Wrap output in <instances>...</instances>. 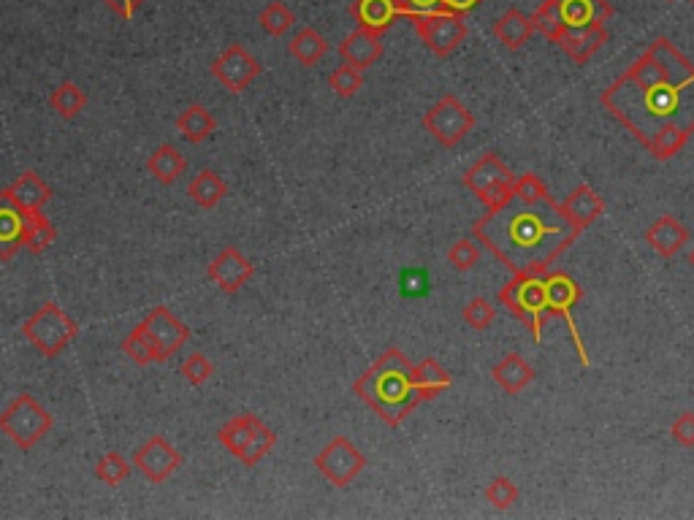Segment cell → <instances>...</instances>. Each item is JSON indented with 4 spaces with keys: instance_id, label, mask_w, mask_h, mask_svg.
<instances>
[{
    "instance_id": "1",
    "label": "cell",
    "mask_w": 694,
    "mask_h": 520,
    "mask_svg": "<svg viewBox=\"0 0 694 520\" xmlns=\"http://www.w3.org/2000/svg\"><path fill=\"white\" fill-rule=\"evenodd\" d=\"M600 106L665 163L694 136V63L657 36L627 71L600 93Z\"/></svg>"
},
{
    "instance_id": "2",
    "label": "cell",
    "mask_w": 694,
    "mask_h": 520,
    "mask_svg": "<svg viewBox=\"0 0 694 520\" xmlns=\"http://www.w3.org/2000/svg\"><path fill=\"white\" fill-rule=\"evenodd\" d=\"M581 233L551 195L540 204H524L510 195L472 225V236L513 274H545Z\"/></svg>"
},
{
    "instance_id": "3",
    "label": "cell",
    "mask_w": 694,
    "mask_h": 520,
    "mask_svg": "<svg viewBox=\"0 0 694 520\" xmlns=\"http://www.w3.org/2000/svg\"><path fill=\"white\" fill-rule=\"evenodd\" d=\"M353 393L366 407L375 409L385 426L399 428L418 404H423L421 385L415 377V366L396 347H388L356 382Z\"/></svg>"
},
{
    "instance_id": "4",
    "label": "cell",
    "mask_w": 694,
    "mask_h": 520,
    "mask_svg": "<svg viewBox=\"0 0 694 520\" xmlns=\"http://www.w3.org/2000/svg\"><path fill=\"white\" fill-rule=\"evenodd\" d=\"M499 301L505 304L510 315L518 317L532 331V339L537 344L543 342V328L551 320L543 274H513V279L499 290Z\"/></svg>"
},
{
    "instance_id": "5",
    "label": "cell",
    "mask_w": 694,
    "mask_h": 520,
    "mask_svg": "<svg viewBox=\"0 0 694 520\" xmlns=\"http://www.w3.org/2000/svg\"><path fill=\"white\" fill-rule=\"evenodd\" d=\"M217 439L244 466H258L277 445V434L258 415H236L220 426Z\"/></svg>"
},
{
    "instance_id": "6",
    "label": "cell",
    "mask_w": 694,
    "mask_h": 520,
    "mask_svg": "<svg viewBox=\"0 0 694 520\" xmlns=\"http://www.w3.org/2000/svg\"><path fill=\"white\" fill-rule=\"evenodd\" d=\"M52 426H55V418L30 393H19L17 399L0 412V431L19 450H33L52 431Z\"/></svg>"
},
{
    "instance_id": "7",
    "label": "cell",
    "mask_w": 694,
    "mask_h": 520,
    "mask_svg": "<svg viewBox=\"0 0 694 520\" xmlns=\"http://www.w3.org/2000/svg\"><path fill=\"white\" fill-rule=\"evenodd\" d=\"M22 336L44 358H57L79 336V325L66 315V309L49 301L22 323Z\"/></svg>"
},
{
    "instance_id": "8",
    "label": "cell",
    "mask_w": 694,
    "mask_h": 520,
    "mask_svg": "<svg viewBox=\"0 0 694 520\" xmlns=\"http://www.w3.org/2000/svg\"><path fill=\"white\" fill-rule=\"evenodd\" d=\"M543 279H545V296H548V315L562 317L564 323H567V331H570V336H573L575 353H578V361H581L583 369H589L591 366L589 353H586V344H583L581 331H578V323H575V315H573L575 304H578L583 296L581 285H578L567 271L548 269L543 274Z\"/></svg>"
},
{
    "instance_id": "9",
    "label": "cell",
    "mask_w": 694,
    "mask_h": 520,
    "mask_svg": "<svg viewBox=\"0 0 694 520\" xmlns=\"http://www.w3.org/2000/svg\"><path fill=\"white\" fill-rule=\"evenodd\" d=\"M461 182H464L467 190H472V193L478 195L480 204L486 206V209H491V206L505 204L507 198L513 195L516 174L499 160V155L486 152L475 166H469L467 171H464Z\"/></svg>"
},
{
    "instance_id": "10",
    "label": "cell",
    "mask_w": 694,
    "mask_h": 520,
    "mask_svg": "<svg viewBox=\"0 0 694 520\" xmlns=\"http://www.w3.org/2000/svg\"><path fill=\"white\" fill-rule=\"evenodd\" d=\"M475 114L456 98V95H442L429 112L423 114V128L440 141L442 147H456L467 139L472 128H475Z\"/></svg>"
},
{
    "instance_id": "11",
    "label": "cell",
    "mask_w": 694,
    "mask_h": 520,
    "mask_svg": "<svg viewBox=\"0 0 694 520\" xmlns=\"http://www.w3.org/2000/svg\"><path fill=\"white\" fill-rule=\"evenodd\" d=\"M415 33L423 44L429 47L434 57H451L456 49L464 44L469 28L464 17L451 14V11H434V14H423V17L413 19Z\"/></svg>"
},
{
    "instance_id": "12",
    "label": "cell",
    "mask_w": 694,
    "mask_h": 520,
    "mask_svg": "<svg viewBox=\"0 0 694 520\" xmlns=\"http://www.w3.org/2000/svg\"><path fill=\"white\" fill-rule=\"evenodd\" d=\"M315 469L334 488H347L366 469V455L347 437H334L315 455Z\"/></svg>"
},
{
    "instance_id": "13",
    "label": "cell",
    "mask_w": 694,
    "mask_h": 520,
    "mask_svg": "<svg viewBox=\"0 0 694 520\" xmlns=\"http://www.w3.org/2000/svg\"><path fill=\"white\" fill-rule=\"evenodd\" d=\"M139 328L150 339L158 363L169 361L171 355H177L190 339V328L169 307L152 309L150 315L141 320Z\"/></svg>"
},
{
    "instance_id": "14",
    "label": "cell",
    "mask_w": 694,
    "mask_h": 520,
    "mask_svg": "<svg viewBox=\"0 0 694 520\" xmlns=\"http://www.w3.org/2000/svg\"><path fill=\"white\" fill-rule=\"evenodd\" d=\"M209 74L215 76L228 93H242V90H247L263 74V65L242 44H228L215 57V63L209 65Z\"/></svg>"
},
{
    "instance_id": "15",
    "label": "cell",
    "mask_w": 694,
    "mask_h": 520,
    "mask_svg": "<svg viewBox=\"0 0 694 520\" xmlns=\"http://www.w3.org/2000/svg\"><path fill=\"white\" fill-rule=\"evenodd\" d=\"M133 466L139 469L150 483H166L171 474L182 466V455L169 439L150 437L133 453Z\"/></svg>"
},
{
    "instance_id": "16",
    "label": "cell",
    "mask_w": 694,
    "mask_h": 520,
    "mask_svg": "<svg viewBox=\"0 0 694 520\" xmlns=\"http://www.w3.org/2000/svg\"><path fill=\"white\" fill-rule=\"evenodd\" d=\"M253 274L255 266L250 263V258L242 255V250H236V247H223L207 266V277L228 296L239 293L253 279Z\"/></svg>"
},
{
    "instance_id": "17",
    "label": "cell",
    "mask_w": 694,
    "mask_h": 520,
    "mask_svg": "<svg viewBox=\"0 0 694 520\" xmlns=\"http://www.w3.org/2000/svg\"><path fill=\"white\" fill-rule=\"evenodd\" d=\"M608 28L605 25H586V28H564V33L556 38V47L573 63L586 65L591 57L597 55L608 44Z\"/></svg>"
},
{
    "instance_id": "18",
    "label": "cell",
    "mask_w": 694,
    "mask_h": 520,
    "mask_svg": "<svg viewBox=\"0 0 694 520\" xmlns=\"http://www.w3.org/2000/svg\"><path fill=\"white\" fill-rule=\"evenodd\" d=\"M350 17L356 19L358 28L383 36V33L394 28L396 19L404 17V14L396 0H353L350 3Z\"/></svg>"
},
{
    "instance_id": "19",
    "label": "cell",
    "mask_w": 694,
    "mask_h": 520,
    "mask_svg": "<svg viewBox=\"0 0 694 520\" xmlns=\"http://www.w3.org/2000/svg\"><path fill=\"white\" fill-rule=\"evenodd\" d=\"M3 193L9 195L11 201L22 209V212H41L44 206L52 201V187L44 182L41 174L36 171H25L22 177H17L9 187H3Z\"/></svg>"
},
{
    "instance_id": "20",
    "label": "cell",
    "mask_w": 694,
    "mask_h": 520,
    "mask_svg": "<svg viewBox=\"0 0 694 520\" xmlns=\"http://www.w3.org/2000/svg\"><path fill=\"white\" fill-rule=\"evenodd\" d=\"M646 242L648 247L654 252H659L662 258H673V255H678V252L686 247V242H689V228H686L681 220H676V217L665 214V217H659V220H654V223L648 225Z\"/></svg>"
},
{
    "instance_id": "21",
    "label": "cell",
    "mask_w": 694,
    "mask_h": 520,
    "mask_svg": "<svg viewBox=\"0 0 694 520\" xmlns=\"http://www.w3.org/2000/svg\"><path fill=\"white\" fill-rule=\"evenodd\" d=\"M22 233H25V212L0 190V260H11L25 247Z\"/></svg>"
},
{
    "instance_id": "22",
    "label": "cell",
    "mask_w": 694,
    "mask_h": 520,
    "mask_svg": "<svg viewBox=\"0 0 694 520\" xmlns=\"http://www.w3.org/2000/svg\"><path fill=\"white\" fill-rule=\"evenodd\" d=\"M339 55H342L345 63L356 65L358 71H366L383 57V41L372 30L356 28L339 44Z\"/></svg>"
},
{
    "instance_id": "23",
    "label": "cell",
    "mask_w": 694,
    "mask_h": 520,
    "mask_svg": "<svg viewBox=\"0 0 694 520\" xmlns=\"http://www.w3.org/2000/svg\"><path fill=\"white\" fill-rule=\"evenodd\" d=\"M564 212L573 220L581 231H586L589 225H594L605 214V201L600 198V193L591 185H578L573 193L564 198Z\"/></svg>"
},
{
    "instance_id": "24",
    "label": "cell",
    "mask_w": 694,
    "mask_h": 520,
    "mask_svg": "<svg viewBox=\"0 0 694 520\" xmlns=\"http://www.w3.org/2000/svg\"><path fill=\"white\" fill-rule=\"evenodd\" d=\"M491 377L497 382L499 388L505 390L507 396H518L526 385H532L535 380V369L532 363L521 358L518 353H507L502 361L491 369Z\"/></svg>"
},
{
    "instance_id": "25",
    "label": "cell",
    "mask_w": 694,
    "mask_h": 520,
    "mask_svg": "<svg viewBox=\"0 0 694 520\" xmlns=\"http://www.w3.org/2000/svg\"><path fill=\"white\" fill-rule=\"evenodd\" d=\"M559 9L567 28L605 25L613 17V6L608 0H559Z\"/></svg>"
},
{
    "instance_id": "26",
    "label": "cell",
    "mask_w": 694,
    "mask_h": 520,
    "mask_svg": "<svg viewBox=\"0 0 694 520\" xmlns=\"http://www.w3.org/2000/svg\"><path fill=\"white\" fill-rule=\"evenodd\" d=\"M535 22L529 14L518 9H507L502 17L494 22V36L499 38V44L507 49H521L524 44H529V38L535 36Z\"/></svg>"
},
{
    "instance_id": "27",
    "label": "cell",
    "mask_w": 694,
    "mask_h": 520,
    "mask_svg": "<svg viewBox=\"0 0 694 520\" xmlns=\"http://www.w3.org/2000/svg\"><path fill=\"white\" fill-rule=\"evenodd\" d=\"M147 171L160 185H174L188 171V158L174 144H160L147 158Z\"/></svg>"
},
{
    "instance_id": "28",
    "label": "cell",
    "mask_w": 694,
    "mask_h": 520,
    "mask_svg": "<svg viewBox=\"0 0 694 520\" xmlns=\"http://www.w3.org/2000/svg\"><path fill=\"white\" fill-rule=\"evenodd\" d=\"M177 133L185 141H190V144H201L212 133H217L215 114L209 112L207 106H201V103H190V106H185V112H179Z\"/></svg>"
},
{
    "instance_id": "29",
    "label": "cell",
    "mask_w": 694,
    "mask_h": 520,
    "mask_svg": "<svg viewBox=\"0 0 694 520\" xmlns=\"http://www.w3.org/2000/svg\"><path fill=\"white\" fill-rule=\"evenodd\" d=\"M288 55L304 68H312V65H318L323 57L329 55V41L323 38L320 30L301 28L288 44Z\"/></svg>"
},
{
    "instance_id": "30",
    "label": "cell",
    "mask_w": 694,
    "mask_h": 520,
    "mask_svg": "<svg viewBox=\"0 0 694 520\" xmlns=\"http://www.w3.org/2000/svg\"><path fill=\"white\" fill-rule=\"evenodd\" d=\"M228 195V185L223 182V177L212 171V168H204L198 171L193 182L188 185V198H193V204L201 206V209H215L223 198Z\"/></svg>"
},
{
    "instance_id": "31",
    "label": "cell",
    "mask_w": 694,
    "mask_h": 520,
    "mask_svg": "<svg viewBox=\"0 0 694 520\" xmlns=\"http://www.w3.org/2000/svg\"><path fill=\"white\" fill-rule=\"evenodd\" d=\"M49 109L63 120H76L87 109V93L76 82H60L49 95Z\"/></svg>"
},
{
    "instance_id": "32",
    "label": "cell",
    "mask_w": 694,
    "mask_h": 520,
    "mask_svg": "<svg viewBox=\"0 0 694 520\" xmlns=\"http://www.w3.org/2000/svg\"><path fill=\"white\" fill-rule=\"evenodd\" d=\"M57 239V228L52 225L44 212H28L25 214V233H22V242H25V250H30L33 255H41L52 247V242Z\"/></svg>"
},
{
    "instance_id": "33",
    "label": "cell",
    "mask_w": 694,
    "mask_h": 520,
    "mask_svg": "<svg viewBox=\"0 0 694 520\" xmlns=\"http://www.w3.org/2000/svg\"><path fill=\"white\" fill-rule=\"evenodd\" d=\"M415 377H418V385H421V393L426 401L437 399L440 393H445L453 385L451 374L445 372V366L437 358H426V361L418 363Z\"/></svg>"
},
{
    "instance_id": "34",
    "label": "cell",
    "mask_w": 694,
    "mask_h": 520,
    "mask_svg": "<svg viewBox=\"0 0 694 520\" xmlns=\"http://www.w3.org/2000/svg\"><path fill=\"white\" fill-rule=\"evenodd\" d=\"M258 25H261V30L266 36L280 38L296 25V14L288 9V3L274 0V3H269V6L258 14Z\"/></svg>"
},
{
    "instance_id": "35",
    "label": "cell",
    "mask_w": 694,
    "mask_h": 520,
    "mask_svg": "<svg viewBox=\"0 0 694 520\" xmlns=\"http://www.w3.org/2000/svg\"><path fill=\"white\" fill-rule=\"evenodd\" d=\"M532 22H535V30L537 33H543L548 41H554L564 33V17H562V9H559V0H543L540 6L535 9V14H532Z\"/></svg>"
},
{
    "instance_id": "36",
    "label": "cell",
    "mask_w": 694,
    "mask_h": 520,
    "mask_svg": "<svg viewBox=\"0 0 694 520\" xmlns=\"http://www.w3.org/2000/svg\"><path fill=\"white\" fill-rule=\"evenodd\" d=\"M329 87H331V93L337 95V98L350 101V98H356V95L361 93V87H364V76H361V71H358L356 65L342 63L339 68H334V71L329 74Z\"/></svg>"
},
{
    "instance_id": "37",
    "label": "cell",
    "mask_w": 694,
    "mask_h": 520,
    "mask_svg": "<svg viewBox=\"0 0 694 520\" xmlns=\"http://www.w3.org/2000/svg\"><path fill=\"white\" fill-rule=\"evenodd\" d=\"M95 477L104 485H109V488H117V485L125 483L131 477V464L120 453H106L95 464Z\"/></svg>"
},
{
    "instance_id": "38",
    "label": "cell",
    "mask_w": 694,
    "mask_h": 520,
    "mask_svg": "<svg viewBox=\"0 0 694 520\" xmlns=\"http://www.w3.org/2000/svg\"><path fill=\"white\" fill-rule=\"evenodd\" d=\"M518 496H521L518 485L513 483L510 477H505V474L494 477V480H491V483H488V488H486V502L499 512L510 510V507L518 502Z\"/></svg>"
},
{
    "instance_id": "39",
    "label": "cell",
    "mask_w": 694,
    "mask_h": 520,
    "mask_svg": "<svg viewBox=\"0 0 694 520\" xmlns=\"http://www.w3.org/2000/svg\"><path fill=\"white\" fill-rule=\"evenodd\" d=\"M122 353L128 355L133 363H139V366H150V363H158L155 361V350H152L150 339L144 336V331H141L139 325H136L131 334L122 339Z\"/></svg>"
},
{
    "instance_id": "40",
    "label": "cell",
    "mask_w": 694,
    "mask_h": 520,
    "mask_svg": "<svg viewBox=\"0 0 694 520\" xmlns=\"http://www.w3.org/2000/svg\"><path fill=\"white\" fill-rule=\"evenodd\" d=\"M179 374H182L190 385L201 388L204 382L212 380V374H215V363L209 361L204 353H190L188 358L182 361V366H179Z\"/></svg>"
},
{
    "instance_id": "41",
    "label": "cell",
    "mask_w": 694,
    "mask_h": 520,
    "mask_svg": "<svg viewBox=\"0 0 694 520\" xmlns=\"http://www.w3.org/2000/svg\"><path fill=\"white\" fill-rule=\"evenodd\" d=\"M448 263H451L456 271H461V274L472 271L480 263L478 244L472 242V239H459V242H453L451 250H448Z\"/></svg>"
},
{
    "instance_id": "42",
    "label": "cell",
    "mask_w": 694,
    "mask_h": 520,
    "mask_svg": "<svg viewBox=\"0 0 694 520\" xmlns=\"http://www.w3.org/2000/svg\"><path fill=\"white\" fill-rule=\"evenodd\" d=\"M461 317H464V323H467L469 328H475V331H486L488 325L494 323L497 309L491 307V301H488V298H472L467 307L461 309Z\"/></svg>"
},
{
    "instance_id": "43",
    "label": "cell",
    "mask_w": 694,
    "mask_h": 520,
    "mask_svg": "<svg viewBox=\"0 0 694 520\" xmlns=\"http://www.w3.org/2000/svg\"><path fill=\"white\" fill-rule=\"evenodd\" d=\"M513 195H516L518 201H524V204H540L551 193H548V187H545V182L537 174H521L513 182Z\"/></svg>"
},
{
    "instance_id": "44",
    "label": "cell",
    "mask_w": 694,
    "mask_h": 520,
    "mask_svg": "<svg viewBox=\"0 0 694 520\" xmlns=\"http://www.w3.org/2000/svg\"><path fill=\"white\" fill-rule=\"evenodd\" d=\"M670 437L681 447H694V412H681L673 426H670Z\"/></svg>"
},
{
    "instance_id": "45",
    "label": "cell",
    "mask_w": 694,
    "mask_h": 520,
    "mask_svg": "<svg viewBox=\"0 0 694 520\" xmlns=\"http://www.w3.org/2000/svg\"><path fill=\"white\" fill-rule=\"evenodd\" d=\"M399 9H402L404 17H423V14H434V11H445L442 9V0H396Z\"/></svg>"
},
{
    "instance_id": "46",
    "label": "cell",
    "mask_w": 694,
    "mask_h": 520,
    "mask_svg": "<svg viewBox=\"0 0 694 520\" xmlns=\"http://www.w3.org/2000/svg\"><path fill=\"white\" fill-rule=\"evenodd\" d=\"M104 3L120 19H133L136 17V11L141 9V3H147V0H104Z\"/></svg>"
},
{
    "instance_id": "47",
    "label": "cell",
    "mask_w": 694,
    "mask_h": 520,
    "mask_svg": "<svg viewBox=\"0 0 694 520\" xmlns=\"http://www.w3.org/2000/svg\"><path fill=\"white\" fill-rule=\"evenodd\" d=\"M483 0H442V9L451 11V14H459V17H467L472 11L478 9Z\"/></svg>"
},
{
    "instance_id": "48",
    "label": "cell",
    "mask_w": 694,
    "mask_h": 520,
    "mask_svg": "<svg viewBox=\"0 0 694 520\" xmlns=\"http://www.w3.org/2000/svg\"><path fill=\"white\" fill-rule=\"evenodd\" d=\"M689 263H692V269H694V250H692V255H689Z\"/></svg>"
},
{
    "instance_id": "49",
    "label": "cell",
    "mask_w": 694,
    "mask_h": 520,
    "mask_svg": "<svg viewBox=\"0 0 694 520\" xmlns=\"http://www.w3.org/2000/svg\"><path fill=\"white\" fill-rule=\"evenodd\" d=\"M692 3H694V0H692Z\"/></svg>"
}]
</instances>
